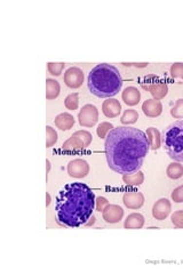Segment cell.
<instances>
[{
    "instance_id": "cell-26",
    "label": "cell",
    "mask_w": 183,
    "mask_h": 274,
    "mask_svg": "<svg viewBox=\"0 0 183 274\" xmlns=\"http://www.w3.org/2000/svg\"><path fill=\"white\" fill-rule=\"evenodd\" d=\"M112 129H113L112 124L108 123V121H103V123H101L99 126H97L96 134H97V136L101 138V140H106L108 134H109Z\"/></svg>"
},
{
    "instance_id": "cell-8",
    "label": "cell",
    "mask_w": 183,
    "mask_h": 274,
    "mask_svg": "<svg viewBox=\"0 0 183 274\" xmlns=\"http://www.w3.org/2000/svg\"><path fill=\"white\" fill-rule=\"evenodd\" d=\"M68 174L73 178H84L90 174V164L84 159H73L68 164Z\"/></svg>"
},
{
    "instance_id": "cell-30",
    "label": "cell",
    "mask_w": 183,
    "mask_h": 274,
    "mask_svg": "<svg viewBox=\"0 0 183 274\" xmlns=\"http://www.w3.org/2000/svg\"><path fill=\"white\" fill-rule=\"evenodd\" d=\"M173 225L176 229H183V210H176L171 217Z\"/></svg>"
},
{
    "instance_id": "cell-22",
    "label": "cell",
    "mask_w": 183,
    "mask_h": 274,
    "mask_svg": "<svg viewBox=\"0 0 183 274\" xmlns=\"http://www.w3.org/2000/svg\"><path fill=\"white\" fill-rule=\"evenodd\" d=\"M169 73L174 81L178 84H183V63H174L172 64L171 69H169Z\"/></svg>"
},
{
    "instance_id": "cell-20",
    "label": "cell",
    "mask_w": 183,
    "mask_h": 274,
    "mask_svg": "<svg viewBox=\"0 0 183 274\" xmlns=\"http://www.w3.org/2000/svg\"><path fill=\"white\" fill-rule=\"evenodd\" d=\"M137 120H139V113H137V111L134 110V109H127V110L124 111L122 118H120V123H122L124 126L134 125Z\"/></svg>"
},
{
    "instance_id": "cell-10",
    "label": "cell",
    "mask_w": 183,
    "mask_h": 274,
    "mask_svg": "<svg viewBox=\"0 0 183 274\" xmlns=\"http://www.w3.org/2000/svg\"><path fill=\"white\" fill-rule=\"evenodd\" d=\"M172 211L171 201L166 198H162L158 201H156L152 207V216L157 220H164L168 217Z\"/></svg>"
},
{
    "instance_id": "cell-11",
    "label": "cell",
    "mask_w": 183,
    "mask_h": 274,
    "mask_svg": "<svg viewBox=\"0 0 183 274\" xmlns=\"http://www.w3.org/2000/svg\"><path fill=\"white\" fill-rule=\"evenodd\" d=\"M102 217L104 222L109 224L119 223L124 217V209L118 204H108L102 211Z\"/></svg>"
},
{
    "instance_id": "cell-23",
    "label": "cell",
    "mask_w": 183,
    "mask_h": 274,
    "mask_svg": "<svg viewBox=\"0 0 183 274\" xmlns=\"http://www.w3.org/2000/svg\"><path fill=\"white\" fill-rule=\"evenodd\" d=\"M73 136L76 137L77 140L83 144L84 148H87L90 146L92 141H93V136H92V134L87 130H77L76 133H73Z\"/></svg>"
},
{
    "instance_id": "cell-17",
    "label": "cell",
    "mask_w": 183,
    "mask_h": 274,
    "mask_svg": "<svg viewBox=\"0 0 183 274\" xmlns=\"http://www.w3.org/2000/svg\"><path fill=\"white\" fill-rule=\"evenodd\" d=\"M61 93L60 82L55 79L48 78L46 79V100L52 101L58 97Z\"/></svg>"
},
{
    "instance_id": "cell-19",
    "label": "cell",
    "mask_w": 183,
    "mask_h": 274,
    "mask_svg": "<svg viewBox=\"0 0 183 274\" xmlns=\"http://www.w3.org/2000/svg\"><path fill=\"white\" fill-rule=\"evenodd\" d=\"M123 182L128 186H140L145 182V174L141 170L133 174L123 175Z\"/></svg>"
},
{
    "instance_id": "cell-32",
    "label": "cell",
    "mask_w": 183,
    "mask_h": 274,
    "mask_svg": "<svg viewBox=\"0 0 183 274\" xmlns=\"http://www.w3.org/2000/svg\"><path fill=\"white\" fill-rule=\"evenodd\" d=\"M108 204H109V201H108L107 198L97 197L95 199V209L96 211H99V213L103 211L104 208H106Z\"/></svg>"
},
{
    "instance_id": "cell-28",
    "label": "cell",
    "mask_w": 183,
    "mask_h": 274,
    "mask_svg": "<svg viewBox=\"0 0 183 274\" xmlns=\"http://www.w3.org/2000/svg\"><path fill=\"white\" fill-rule=\"evenodd\" d=\"M64 67H65V63H63V62H58V63L50 62V63L47 64V70L52 75H54V77H58V75H61Z\"/></svg>"
},
{
    "instance_id": "cell-25",
    "label": "cell",
    "mask_w": 183,
    "mask_h": 274,
    "mask_svg": "<svg viewBox=\"0 0 183 274\" xmlns=\"http://www.w3.org/2000/svg\"><path fill=\"white\" fill-rule=\"evenodd\" d=\"M64 105L68 110L71 111L77 110L78 107H79V95H78V93H73L68 95L64 100Z\"/></svg>"
},
{
    "instance_id": "cell-5",
    "label": "cell",
    "mask_w": 183,
    "mask_h": 274,
    "mask_svg": "<svg viewBox=\"0 0 183 274\" xmlns=\"http://www.w3.org/2000/svg\"><path fill=\"white\" fill-rule=\"evenodd\" d=\"M143 89L148 91L155 100H163L168 94V85L155 74L146 75L140 82Z\"/></svg>"
},
{
    "instance_id": "cell-1",
    "label": "cell",
    "mask_w": 183,
    "mask_h": 274,
    "mask_svg": "<svg viewBox=\"0 0 183 274\" xmlns=\"http://www.w3.org/2000/svg\"><path fill=\"white\" fill-rule=\"evenodd\" d=\"M149 150L146 134L134 127L113 128L104 142L108 166L114 173L122 175L139 171Z\"/></svg>"
},
{
    "instance_id": "cell-12",
    "label": "cell",
    "mask_w": 183,
    "mask_h": 274,
    "mask_svg": "<svg viewBox=\"0 0 183 274\" xmlns=\"http://www.w3.org/2000/svg\"><path fill=\"white\" fill-rule=\"evenodd\" d=\"M102 112L107 118H117L122 113V104L116 98H107L102 103Z\"/></svg>"
},
{
    "instance_id": "cell-21",
    "label": "cell",
    "mask_w": 183,
    "mask_h": 274,
    "mask_svg": "<svg viewBox=\"0 0 183 274\" xmlns=\"http://www.w3.org/2000/svg\"><path fill=\"white\" fill-rule=\"evenodd\" d=\"M167 177L171 180H179L183 176V164L180 163H172L168 164L167 169H166Z\"/></svg>"
},
{
    "instance_id": "cell-9",
    "label": "cell",
    "mask_w": 183,
    "mask_h": 274,
    "mask_svg": "<svg viewBox=\"0 0 183 274\" xmlns=\"http://www.w3.org/2000/svg\"><path fill=\"white\" fill-rule=\"evenodd\" d=\"M123 202L128 209H140L145 204V196L136 190H128L124 193Z\"/></svg>"
},
{
    "instance_id": "cell-14",
    "label": "cell",
    "mask_w": 183,
    "mask_h": 274,
    "mask_svg": "<svg viewBox=\"0 0 183 274\" xmlns=\"http://www.w3.org/2000/svg\"><path fill=\"white\" fill-rule=\"evenodd\" d=\"M142 111L148 118H157L162 114L163 112V104L162 102L155 98L146 100L142 104Z\"/></svg>"
},
{
    "instance_id": "cell-4",
    "label": "cell",
    "mask_w": 183,
    "mask_h": 274,
    "mask_svg": "<svg viewBox=\"0 0 183 274\" xmlns=\"http://www.w3.org/2000/svg\"><path fill=\"white\" fill-rule=\"evenodd\" d=\"M163 135L167 156L176 163H183V120L168 125Z\"/></svg>"
},
{
    "instance_id": "cell-33",
    "label": "cell",
    "mask_w": 183,
    "mask_h": 274,
    "mask_svg": "<svg viewBox=\"0 0 183 274\" xmlns=\"http://www.w3.org/2000/svg\"><path fill=\"white\" fill-rule=\"evenodd\" d=\"M123 65L125 67H134V68H146L148 67V63H123Z\"/></svg>"
},
{
    "instance_id": "cell-18",
    "label": "cell",
    "mask_w": 183,
    "mask_h": 274,
    "mask_svg": "<svg viewBox=\"0 0 183 274\" xmlns=\"http://www.w3.org/2000/svg\"><path fill=\"white\" fill-rule=\"evenodd\" d=\"M146 134L148 136L150 148L153 151L158 150L162 146V135H160V131L155 127H149L146 129Z\"/></svg>"
},
{
    "instance_id": "cell-31",
    "label": "cell",
    "mask_w": 183,
    "mask_h": 274,
    "mask_svg": "<svg viewBox=\"0 0 183 274\" xmlns=\"http://www.w3.org/2000/svg\"><path fill=\"white\" fill-rule=\"evenodd\" d=\"M172 200L176 203L183 202V185H180L179 187L174 189V191L172 192Z\"/></svg>"
},
{
    "instance_id": "cell-13",
    "label": "cell",
    "mask_w": 183,
    "mask_h": 274,
    "mask_svg": "<svg viewBox=\"0 0 183 274\" xmlns=\"http://www.w3.org/2000/svg\"><path fill=\"white\" fill-rule=\"evenodd\" d=\"M122 100L127 107H135L141 101V91L134 86H129L123 91Z\"/></svg>"
},
{
    "instance_id": "cell-35",
    "label": "cell",
    "mask_w": 183,
    "mask_h": 274,
    "mask_svg": "<svg viewBox=\"0 0 183 274\" xmlns=\"http://www.w3.org/2000/svg\"><path fill=\"white\" fill-rule=\"evenodd\" d=\"M46 167H47V169H46V180H47V175L50 174L51 171V161L50 160H46Z\"/></svg>"
},
{
    "instance_id": "cell-16",
    "label": "cell",
    "mask_w": 183,
    "mask_h": 274,
    "mask_svg": "<svg viewBox=\"0 0 183 274\" xmlns=\"http://www.w3.org/2000/svg\"><path fill=\"white\" fill-rule=\"evenodd\" d=\"M145 225V217L140 213H132L124 222V227L127 230H139Z\"/></svg>"
},
{
    "instance_id": "cell-3",
    "label": "cell",
    "mask_w": 183,
    "mask_h": 274,
    "mask_svg": "<svg viewBox=\"0 0 183 274\" xmlns=\"http://www.w3.org/2000/svg\"><path fill=\"white\" fill-rule=\"evenodd\" d=\"M87 86L91 93L96 97L111 98L122 91L123 78L114 65L102 63L90 71Z\"/></svg>"
},
{
    "instance_id": "cell-29",
    "label": "cell",
    "mask_w": 183,
    "mask_h": 274,
    "mask_svg": "<svg viewBox=\"0 0 183 274\" xmlns=\"http://www.w3.org/2000/svg\"><path fill=\"white\" fill-rule=\"evenodd\" d=\"M171 115L174 119H183V98H179L172 108Z\"/></svg>"
},
{
    "instance_id": "cell-27",
    "label": "cell",
    "mask_w": 183,
    "mask_h": 274,
    "mask_svg": "<svg viewBox=\"0 0 183 274\" xmlns=\"http://www.w3.org/2000/svg\"><path fill=\"white\" fill-rule=\"evenodd\" d=\"M57 133L51 126L46 127V147H52L57 142Z\"/></svg>"
},
{
    "instance_id": "cell-6",
    "label": "cell",
    "mask_w": 183,
    "mask_h": 274,
    "mask_svg": "<svg viewBox=\"0 0 183 274\" xmlns=\"http://www.w3.org/2000/svg\"><path fill=\"white\" fill-rule=\"evenodd\" d=\"M99 120V110L95 105L86 104L81 108L78 113V121L81 127L92 128L94 127Z\"/></svg>"
},
{
    "instance_id": "cell-7",
    "label": "cell",
    "mask_w": 183,
    "mask_h": 274,
    "mask_svg": "<svg viewBox=\"0 0 183 274\" xmlns=\"http://www.w3.org/2000/svg\"><path fill=\"white\" fill-rule=\"evenodd\" d=\"M85 80V74L81 69L77 67H71L65 71L63 81L69 88L77 89L83 86V82Z\"/></svg>"
},
{
    "instance_id": "cell-15",
    "label": "cell",
    "mask_w": 183,
    "mask_h": 274,
    "mask_svg": "<svg viewBox=\"0 0 183 274\" xmlns=\"http://www.w3.org/2000/svg\"><path fill=\"white\" fill-rule=\"evenodd\" d=\"M74 123H76V120H74L73 115L68 113V112H63V113L56 115L54 120L55 126L61 130H70L74 126Z\"/></svg>"
},
{
    "instance_id": "cell-34",
    "label": "cell",
    "mask_w": 183,
    "mask_h": 274,
    "mask_svg": "<svg viewBox=\"0 0 183 274\" xmlns=\"http://www.w3.org/2000/svg\"><path fill=\"white\" fill-rule=\"evenodd\" d=\"M95 222H96V217L94 216V215H92L90 217V219H88L87 222L85 223V225H86V226H92V225H94V224H95Z\"/></svg>"
},
{
    "instance_id": "cell-2",
    "label": "cell",
    "mask_w": 183,
    "mask_h": 274,
    "mask_svg": "<svg viewBox=\"0 0 183 274\" xmlns=\"http://www.w3.org/2000/svg\"><path fill=\"white\" fill-rule=\"evenodd\" d=\"M95 194L87 184L76 182L69 183L58 191L55 201L57 223L63 226L79 227L93 215Z\"/></svg>"
},
{
    "instance_id": "cell-24",
    "label": "cell",
    "mask_w": 183,
    "mask_h": 274,
    "mask_svg": "<svg viewBox=\"0 0 183 274\" xmlns=\"http://www.w3.org/2000/svg\"><path fill=\"white\" fill-rule=\"evenodd\" d=\"M62 148H63L64 151H79L83 150L84 146L76 137L71 136L64 142L63 145H62Z\"/></svg>"
},
{
    "instance_id": "cell-36",
    "label": "cell",
    "mask_w": 183,
    "mask_h": 274,
    "mask_svg": "<svg viewBox=\"0 0 183 274\" xmlns=\"http://www.w3.org/2000/svg\"><path fill=\"white\" fill-rule=\"evenodd\" d=\"M51 204V194L46 192V207H48Z\"/></svg>"
}]
</instances>
